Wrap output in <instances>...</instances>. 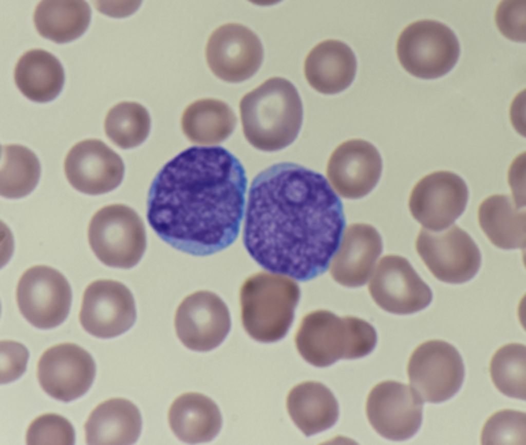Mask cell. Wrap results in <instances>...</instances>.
<instances>
[{
	"instance_id": "cell-1",
	"label": "cell",
	"mask_w": 526,
	"mask_h": 445,
	"mask_svg": "<svg viewBox=\"0 0 526 445\" xmlns=\"http://www.w3.org/2000/svg\"><path fill=\"white\" fill-rule=\"evenodd\" d=\"M345 225L342 201L323 175L281 162L252 182L243 240L262 268L304 282L327 269Z\"/></svg>"
},
{
	"instance_id": "cell-2",
	"label": "cell",
	"mask_w": 526,
	"mask_h": 445,
	"mask_svg": "<svg viewBox=\"0 0 526 445\" xmlns=\"http://www.w3.org/2000/svg\"><path fill=\"white\" fill-rule=\"evenodd\" d=\"M247 186L245 170L229 151L190 147L154 178L147 198L148 222L178 250L195 256L214 254L238 237Z\"/></svg>"
},
{
	"instance_id": "cell-3",
	"label": "cell",
	"mask_w": 526,
	"mask_h": 445,
	"mask_svg": "<svg viewBox=\"0 0 526 445\" xmlns=\"http://www.w3.org/2000/svg\"><path fill=\"white\" fill-rule=\"evenodd\" d=\"M239 109L246 139L261 151L287 147L296 139L302 125L299 93L291 82L281 77L269 78L246 93Z\"/></svg>"
},
{
	"instance_id": "cell-4",
	"label": "cell",
	"mask_w": 526,
	"mask_h": 445,
	"mask_svg": "<svg viewBox=\"0 0 526 445\" xmlns=\"http://www.w3.org/2000/svg\"><path fill=\"white\" fill-rule=\"evenodd\" d=\"M377 340L374 328L366 321L339 317L325 309L306 315L294 337L300 355L317 367L330 365L341 359L364 357L374 349Z\"/></svg>"
},
{
	"instance_id": "cell-5",
	"label": "cell",
	"mask_w": 526,
	"mask_h": 445,
	"mask_svg": "<svg viewBox=\"0 0 526 445\" xmlns=\"http://www.w3.org/2000/svg\"><path fill=\"white\" fill-rule=\"evenodd\" d=\"M299 297L298 284L289 276L265 272L249 276L239 293L244 330L258 342L280 340L291 327Z\"/></svg>"
},
{
	"instance_id": "cell-6",
	"label": "cell",
	"mask_w": 526,
	"mask_h": 445,
	"mask_svg": "<svg viewBox=\"0 0 526 445\" xmlns=\"http://www.w3.org/2000/svg\"><path fill=\"white\" fill-rule=\"evenodd\" d=\"M87 238L96 257L112 267L135 266L146 247L143 222L134 209L120 203L105 205L93 215L88 226Z\"/></svg>"
},
{
	"instance_id": "cell-7",
	"label": "cell",
	"mask_w": 526,
	"mask_h": 445,
	"mask_svg": "<svg viewBox=\"0 0 526 445\" xmlns=\"http://www.w3.org/2000/svg\"><path fill=\"white\" fill-rule=\"evenodd\" d=\"M399 62L412 75L422 79L439 78L449 72L459 55L458 41L445 24L421 20L407 26L396 45Z\"/></svg>"
},
{
	"instance_id": "cell-8",
	"label": "cell",
	"mask_w": 526,
	"mask_h": 445,
	"mask_svg": "<svg viewBox=\"0 0 526 445\" xmlns=\"http://www.w3.org/2000/svg\"><path fill=\"white\" fill-rule=\"evenodd\" d=\"M407 372L412 390L421 400L436 403L449 399L458 392L465 373L457 349L440 339L418 345L409 357Z\"/></svg>"
},
{
	"instance_id": "cell-9",
	"label": "cell",
	"mask_w": 526,
	"mask_h": 445,
	"mask_svg": "<svg viewBox=\"0 0 526 445\" xmlns=\"http://www.w3.org/2000/svg\"><path fill=\"white\" fill-rule=\"evenodd\" d=\"M415 248L431 274L445 283L467 282L480 266L478 247L469 234L457 225L438 231L421 228Z\"/></svg>"
},
{
	"instance_id": "cell-10",
	"label": "cell",
	"mask_w": 526,
	"mask_h": 445,
	"mask_svg": "<svg viewBox=\"0 0 526 445\" xmlns=\"http://www.w3.org/2000/svg\"><path fill=\"white\" fill-rule=\"evenodd\" d=\"M16 299L20 312L29 323L39 328L49 329L67 318L72 292L59 270L46 265H35L20 277Z\"/></svg>"
},
{
	"instance_id": "cell-11",
	"label": "cell",
	"mask_w": 526,
	"mask_h": 445,
	"mask_svg": "<svg viewBox=\"0 0 526 445\" xmlns=\"http://www.w3.org/2000/svg\"><path fill=\"white\" fill-rule=\"evenodd\" d=\"M468 191L465 181L447 170L432 172L414 186L408 199L412 217L425 228L438 231L453 224L463 212Z\"/></svg>"
},
{
	"instance_id": "cell-12",
	"label": "cell",
	"mask_w": 526,
	"mask_h": 445,
	"mask_svg": "<svg viewBox=\"0 0 526 445\" xmlns=\"http://www.w3.org/2000/svg\"><path fill=\"white\" fill-rule=\"evenodd\" d=\"M369 294L383 310L398 315L419 312L431 302L433 294L405 258L383 256L371 275Z\"/></svg>"
},
{
	"instance_id": "cell-13",
	"label": "cell",
	"mask_w": 526,
	"mask_h": 445,
	"mask_svg": "<svg viewBox=\"0 0 526 445\" xmlns=\"http://www.w3.org/2000/svg\"><path fill=\"white\" fill-rule=\"evenodd\" d=\"M207 65L218 78L239 83L252 77L261 65L264 50L258 36L238 23L222 25L209 37L205 49Z\"/></svg>"
},
{
	"instance_id": "cell-14",
	"label": "cell",
	"mask_w": 526,
	"mask_h": 445,
	"mask_svg": "<svg viewBox=\"0 0 526 445\" xmlns=\"http://www.w3.org/2000/svg\"><path fill=\"white\" fill-rule=\"evenodd\" d=\"M79 317L83 329L93 336H118L131 328L136 321L133 295L118 281H93L84 291Z\"/></svg>"
},
{
	"instance_id": "cell-15",
	"label": "cell",
	"mask_w": 526,
	"mask_h": 445,
	"mask_svg": "<svg viewBox=\"0 0 526 445\" xmlns=\"http://www.w3.org/2000/svg\"><path fill=\"white\" fill-rule=\"evenodd\" d=\"M176 335L190 350L207 352L219 345L231 327L229 309L213 292L201 290L186 296L174 317Z\"/></svg>"
},
{
	"instance_id": "cell-16",
	"label": "cell",
	"mask_w": 526,
	"mask_h": 445,
	"mask_svg": "<svg viewBox=\"0 0 526 445\" xmlns=\"http://www.w3.org/2000/svg\"><path fill=\"white\" fill-rule=\"evenodd\" d=\"M422 401L407 385L393 380L382 381L370 391L366 413L373 429L392 440L407 439L420 428Z\"/></svg>"
},
{
	"instance_id": "cell-17",
	"label": "cell",
	"mask_w": 526,
	"mask_h": 445,
	"mask_svg": "<svg viewBox=\"0 0 526 445\" xmlns=\"http://www.w3.org/2000/svg\"><path fill=\"white\" fill-rule=\"evenodd\" d=\"M42 389L51 397L69 402L84 394L91 386L96 365L90 354L80 345L63 342L46 349L37 365Z\"/></svg>"
},
{
	"instance_id": "cell-18",
	"label": "cell",
	"mask_w": 526,
	"mask_h": 445,
	"mask_svg": "<svg viewBox=\"0 0 526 445\" xmlns=\"http://www.w3.org/2000/svg\"><path fill=\"white\" fill-rule=\"evenodd\" d=\"M64 171L75 189L97 195L108 192L121 184L124 165L120 156L103 141L88 139L69 149L64 160Z\"/></svg>"
},
{
	"instance_id": "cell-19",
	"label": "cell",
	"mask_w": 526,
	"mask_h": 445,
	"mask_svg": "<svg viewBox=\"0 0 526 445\" xmlns=\"http://www.w3.org/2000/svg\"><path fill=\"white\" fill-rule=\"evenodd\" d=\"M382 170V158L375 147L366 140L353 139L342 143L332 151L326 175L339 196L356 199L373 189Z\"/></svg>"
},
{
	"instance_id": "cell-20",
	"label": "cell",
	"mask_w": 526,
	"mask_h": 445,
	"mask_svg": "<svg viewBox=\"0 0 526 445\" xmlns=\"http://www.w3.org/2000/svg\"><path fill=\"white\" fill-rule=\"evenodd\" d=\"M377 230L366 223L349 224L329 264V273L338 283L349 287L364 285L371 276L382 252Z\"/></svg>"
},
{
	"instance_id": "cell-21",
	"label": "cell",
	"mask_w": 526,
	"mask_h": 445,
	"mask_svg": "<svg viewBox=\"0 0 526 445\" xmlns=\"http://www.w3.org/2000/svg\"><path fill=\"white\" fill-rule=\"evenodd\" d=\"M356 60L351 48L336 40L316 45L307 55L304 71L309 85L317 92L333 94L348 87L354 80Z\"/></svg>"
},
{
	"instance_id": "cell-22",
	"label": "cell",
	"mask_w": 526,
	"mask_h": 445,
	"mask_svg": "<svg viewBox=\"0 0 526 445\" xmlns=\"http://www.w3.org/2000/svg\"><path fill=\"white\" fill-rule=\"evenodd\" d=\"M142 418L131 401L121 397L106 400L91 412L84 425L88 444H130L140 435Z\"/></svg>"
},
{
	"instance_id": "cell-23",
	"label": "cell",
	"mask_w": 526,
	"mask_h": 445,
	"mask_svg": "<svg viewBox=\"0 0 526 445\" xmlns=\"http://www.w3.org/2000/svg\"><path fill=\"white\" fill-rule=\"evenodd\" d=\"M167 419L174 435L190 444L212 440L222 425L221 415L216 403L197 392H186L177 396L169 408Z\"/></svg>"
},
{
	"instance_id": "cell-24",
	"label": "cell",
	"mask_w": 526,
	"mask_h": 445,
	"mask_svg": "<svg viewBox=\"0 0 526 445\" xmlns=\"http://www.w3.org/2000/svg\"><path fill=\"white\" fill-rule=\"evenodd\" d=\"M286 405L291 419L306 436L332 427L339 417L334 395L317 381H306L293 386L287 394Z\"/></svg>"
},
{
	"instance_id": "cell-25",
	"label": "cell",
	"mask_w": 526,
	"mask_h": 445,
	"mask_svg": "<svg viewBox=\"0 0 526 445\" xmlns=\"http://www.w3.org/2000/svg\"><path fill=\"white\" fill-rule=\"evenodd\" d=\"M477 216L481 229L494 246L506 250L525 248V208L511 196H489L479 205Z\"/></svg>"
},
{
	"instance_id": "cell-26",
	"label": "cell",
	"mask_w": 526,
	"mask_h": 445,
	"mask_svg": "<svg viewBox=\"0 0 526 445\" xmlns=\"http://www.w3.org/2000/svg\"><path fill=\"white\" fill-rule=\"evenodd\" d=\"M15 84L29 100L39 103L52 101L60 93L64 84L63 68L52 53L33 49L24 53L14 70Z\"/></svg>"
},
{
	"instance_id": "cell-27",
	"label": "cell",
	"mask_w": 526,
	"mask_h": 445,
	"mask_svg": "<svg viewBox=\"0 0 526 445\" xmlns=\"http://www.w3.org/2000/svg\"><path fill=\"white\" fill-rule=\"evenodd\" d=\"M237 118L226 102L212 98L197 100L184 110L182 130L193 143L213 145L226 140L233 132Z\"/></svg>"
},
{
	"instance_id": "cell-28",
	"label": "cell",
	"mask_w": 526,
	"mask_h": 445,
	"mask_svg": "<svg viewBox=\"0 0 526 445\" xmlns=\"http://www.w3.org/2000/svg\"><path fill=\"white\" fill-rule=\"evenodd\" d=\"M90 16L89 5L84 1H42L34 10L33 22L41 36L62 44L81 36Z\"/></svg>"
},
{
	"instance_id": "cell-29",
	"label": "cell",
	"mask_w": 526,
	"mask_h": 445,
	"mask_svg": "<svg viewBox=\"0 0 526 445\" xmlns=\"http://www.w3.org/2000/svg\"><path fill=\"white\" fill-rule=\"evenodd\" d=\"M0 193L9 199L20 198L33 190L40 178L41 166L35 153L19 144L1 147Z\"/></svg>"
},
{
	"instance_id": "cell-30",
	"label": "cell",
	"mask_w": 526,
	"mask_h": 445,
	"mask_svg": "<svg viewBox=\"0 0 526 445\" xmlns=\"http://www.w3.org/2000/svg\"><path fill=\"white\" fill-rule=\"evenodd\" d=\"M151 119L146 108L135 102L123 101L108 111L104 122L108 139L122 149L136 147L146 139Z\"/></svg>"
},
{
	"instance_id": "cell-31",
	"label": "cell",
	"mask_w": 526,
	"mask_h": 445,
	"mask_svg": "<svg viewBox=\"0 0 526 445\" xmlns=\"http://www.w3.org/2000/svg\"><path fill=\"white\" fill-rule=\"evenodd\" d=\"M525 346L509 343L498 348L490 362L491 380L496 389L510 397L525 400Z\"/></svg>"
},
{
	"instance_id": "cell-32",
	"label": "cell",
	"mask_w": 526,
	"mask_h": 445,
	"mask_svg": "<svg viewBox=\"0 0 526 445\" xmlns=\"http://www.w3.org/2000/svg\"><path fill=\"white\" fill-rule=\"evenodd\" d=\"M482 444H525V413L503 409L485 422L481 433Z\"/></svg>"
},
{
	"instance_id": "cell-33",
	"label": "cell",
	"mask_w": 526,
	"mask_h": 445,
	"mask_svg": "<svg viewBox=\"0 0 526 445\" xmlns=\"http://www.w3.org/2000/svg\"><path fill=\"white\" fill-rule=\"evenodd\" d=\"M75 433L64 417L53 413L42 414L30 423L26 433L27 444H73Z\"/></svg>"
},
{
	"instance_id": "cell-34",
	"label": "cell",
	"mask_w": 526,
	"mask_h": 445,
	"mask_svg": "<svg viewBox=\"0 0 526 445\" xmlns=\"http://www.w3.org/2000/svg\"><path fill=\"white\" fill-rule=\"evenodd\" d=\"M29 357L27 348L22 343L10 340L1 341V383H7L19 378L25 371Z\"/></svg>"
},
{
	"instance_id": "cell-35",
	"label": "cell",
	"mask_w": 526,
	"mask_h": 445,
	"mask_svg": "<svg viewBox=\"0 0 526 445\" xmlns=\"http://www.w3.org/2000/svg\"><path fill=\"white\" fill-rule=\"evenodd\" d=\"M522 2H502L498 6L495 14L497 26L500 32L513 41H522L521 30L524 31L525 4Z\"/></svg>"
}]
</instances>
